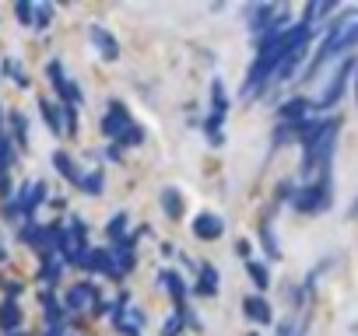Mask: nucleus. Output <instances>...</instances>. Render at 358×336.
<instances>
[{
	"label": "nucleus",
	"mask_w": 358,
	"mask_h": 336,
	"mask_svg": "<svg viewBox=\"0 0 358 336\" xmlns=\"http://www.w3.org/2000/svg\"><path fill=\"white\" fill-rule=\"evenodd\" d=\"M358 39V11H348L337 25H334V32L327 35V42H323V53H320V64L327 60L330 53H337V49H344V46H351Z\"/></svg>",
	"instance_id": "nucleus-1"
},
{
	"label": "nucleus",
	"mask_w": 358,
	"mask_h": 336,
	"mask_svg": "<svg viewBox=\"0 0 358 336\" xmlns=\"http://www.w3.org/2000/svg\"><path fill=\"white\" fill-rule=\"evenodd\" d=\"M130 120H127V109L120 105V102H113V112H109V116L106 120H102V130H106L109 137H123L130 127H127Z\"/></svg>",
	"instance_id": "nucleus-2"
},
{
	"label": "nucleus",
	"mask_w": 358,
	"mask_h": 336,
	"mask_svg": "<svg viewBox=\"0 0 358 336\" xmlns=\"http://www.w3.org/2000/svg\"><path fill=\"white\" fill-rule=\"evenodd\" d=\"M295 207H302V210H320V207H327V183L302 189L298 200H295Z\"/></svg>",
	"instance_id": "nucleus-3"
},
{
	"label": "nucleus",
	"mask_w": 358,
	"mask_h": 336,
	"mask_svg": "<svg viewBox=\"0 0 358 336\" xmlns=\"http://www.w3.org/2000/svg\"><path fill=\"white\" fill-rule=\"evenodd\" d=\"M193 232H197L200 239H218V235L225 232V224H222L215 214H200V217L193 221Z\"/></svg>",
	"instance_id": "nucleus-4"
},
{
	"label": "nucleus",
	"mask_w": 358,
	"mask_h": 336,
	"mask_svg": "<svg viewBox=\"0 0 358 336\" xmlns=\"http://www.w3.org/2000/svg\"><path fill=\"white\" fill-rule=\"evenodd\" d=\"M91 298H95V291H91V284H81V288H74L71 295H67V308H84V305H91Z\"/></svg>",
	"instance_id": "nucleus-5"
},
{
	"label": "nucleus",
	"mask_w": 358,
	"mask_h": 336,
	"mask_svg": "<svg viewBox=\"0 0 358 336\" xmlns=\"http://www.w3.org/2000/svg\"><path fill=\"white\" fill-rule=\"evenodd\" d=\"M141 322H144V315H141L137 308H134L130 315H120V312H116V326H120V333H127V336H137V333H141Z\"/></svg>",
	"instance_id": "nucleus-6"
},
{
	"label": "nucleus",
	"mask_w": 358,
	"mask_h": 336,
	"mask_svg": "<svg viewBox=\"0 0 358 336\" xmlns=\"http://www.w3.org/2000/svg\"><path fill=\"white\" fill-rule=\"evenodd\" d=\"M91 42H95V46H98L102 53H106L109 60H113V56L120 53V49H116V39H113V35H106V32H102V28H91Z\"/></svg>",
	"instance_id": "nucleus-7"
},
{
	"label": "nucleus",
	"mask_w": 358,
	"mask_h": 336,
	"mask_svg": "<svg viewBox=\"0 0 358 336\" xmlns=\"http://www.w3.org/2000/svg\"><path fill=\"white\" fill-rule=\"evenodd\" d=\"M246 315H253L257 322H271V308L264 298H246Z\"/></svg>",
	"instance_id": "nucleus-8"
},
{
	"label": "nucleus",
	"mask_w": 358,
	"mask_h": 336,
	"mask_svg": "<svg viewBox=\"0 0 358 336\" xmlns=\"http://www.w3.org/2000/svg\"><path fill=\"white\" fill-rule=\"evenodd\" d=\"M18 322H21V312H18V305H15V301L0 305V326H4V329H15Z\"/></svg>",
	"instance_id": "nucleus-9"
},
{
	"label": "nucleus",
	"mask_w": 358,
	"mask_h": 336,
	"mask_svg": "<svg viewBox=\"0 0 358 336\" xmlns=\"http://www.w3.org/2000/svg\"><path fill=\"white\" fill-rule=\"evenodd\" d=\"M53 165H57V168H60V172H64V176H67V179H71V183H81V176H78V172H74V165H71V158H67V154H64V151H57V154H53Z\"/></svg>",
	"instance_id": "nucleus-10"
},
{
	"label": "nucleus",
	"mask_w": 358,
	"mask_h": 336,
	"mask_svg": "<svg viewBox=\"0 0 358 336\" xmlns=\"http://www.w3.org/2000/svg\"><path fill=\"white\" fill-rule=\"evenodd\" d=\"M162 207L169 210V217H179V210H183V203H179V193H176V189H169V193L162 196Z\"/></svg>",
	"instance_id": "nucleus-11"
},
{
	"label": "nucleus",
	"mask_w": 358,
	"mask_h": 336,
	"mask_svg": "<svg viewBox=\"0 0 358 336\" xmlns=\"http://www.w3.org/2000/svg\"><path fill=\"white\" fill-rule=\"evenodd\" d=\"M302 109H310V102L295 98V102H288V105L281 109V116H285V120H298V116H302Z\"/></svg>",
	"instance_id": "nucleus-12"
},
{
	"label": "nucleus",
	"mask_w": 358,
	"mask_h": 336,
	"mask_svg": "<svg viewBox=\"0 0 358 336\" xmlns=\"http://www.w3.org/2000/svg\"><path fill=\"white\" fill-rule=\"evenodd\" d=\"M200 280H204V284H200V291H204V295H211V291H215V280H218L215 266H204V270H200Z\"/></svg>",
	"instance_id": "nucleus-13"
},
{
	"label": "nucleus",
	"mask_w": 358,
	"mask_h": 336,
	"mask_svg": "<svg viewBox=\"0 0 358 336\" xmlns=\"http://www.w3.org/2000/svg\"><path fill=\"white\" fill-rule=\"evenodd\" d=\"M249 273H253V284H257V288H267V284H271V280H267V270H264L260 263H249Z\"/></svg>",
	"instance_id": "nucleus-14"
},
{
	"label": "nucleus",
	"mask_w": 358,
	"mask_h": 336,
	"mask_svg": "<svg viewBox=\"0 0 358 336\" xmlns=\"http://www.w3.org/2000/svg\"><path fill=\"white\" fill-rule=\"evenodd\" d=\"M42 112H46V123L53 127V130H60V109H53L49 102H42Z\"/></svg>",
	"instance_id": "nucleus-15"
},
{
	"label": "nucleus",
	"mask_w": 358,
	"mask_h": 336,
	"mask_svg": "<svg viewBox=\"0 0 358 336\" xmlns=\"http://www.w3.org/2000/svg\"><path fill=\"white\" fill-rule=\"evenodd\" d=\"M162 280H165V288L172 291V298L179 301V298H183V284H179V277H176V273H165Z\"/></svg>",
	"instance_id": "nucleus-16"
},
{
	"label": "nucleus",
	"mask_w": 358,
	"mask_h": 336,
	"mask_svg": "<svg viewBox=\"0 0 358 336\" xmlns=\"http://www.w3.org/2000/svg\"><path fill=\"white\" fill-rule=\"evenodd\" d=\"M179 326H183V319H179V315H172V319L165 322V329H162V336H176V333H179Z\"/></svg>",
	"instance_id": "nucleus-17"
},
{
	"label": "nucleus",
	"mask_w": 358,
	"mask_h": 336,
	"mask_svg": "<svg viewBox=\"0 0 358 336\" xmlns=\"http://www.w3.org/2000/svg\"><path fill=\"white\" fill-rule=\"evenodd\" d=\"M123 224H127V217H123V214H120V217H113V224H109V235H113V239H120V235H123Z\"/></svg>",
	"instance_id": "nucleus-18"
},
{
	"label": "nucleus",
	"mask_w": 358,
	"mask_h": 336,
	"mask_svg": "<svg viewBox=\"0 0 358 336\" xmlns=\"http://www.w3.org/2000/svg\"><path fill=\"white\" fill-rule=\"evenodd\" d=\"M141 137H144V133H141V130H134V127H130V130H127V133H123V144H141Z\"/></svg>",
	"instance_id": "nucleus-19"
},
{
	"label": "nucleus",
	"mask_w": 358,
	"mask_h": 336,
	"mask_svg": "<svg viewBox=\"0 0 358 336\" xmlns=\"http://www.w3.org/2000/svg\"><path fill=\"white\" fill-rule=\"evenodd\" d=\"M18 18L28 21V18H32V4H18Z\"/></svg>",
	"instance_id": "nucleus-20"
},
{
	"label": "nucleus",
	"mask_w": 358,
	"mask_h": 336,
	"mask_svg": "<svg viewBox=\"0 0 358 336\" xmlns=\"http://www.w3.org/2000/svg\"><path fill=\"white\" fill-rule=\"evenodd\" d=\"M49 336H60V329H53V333H49Z\"/></svg>",
	"instance_id": "nucleus-21"
}]
</instances>
